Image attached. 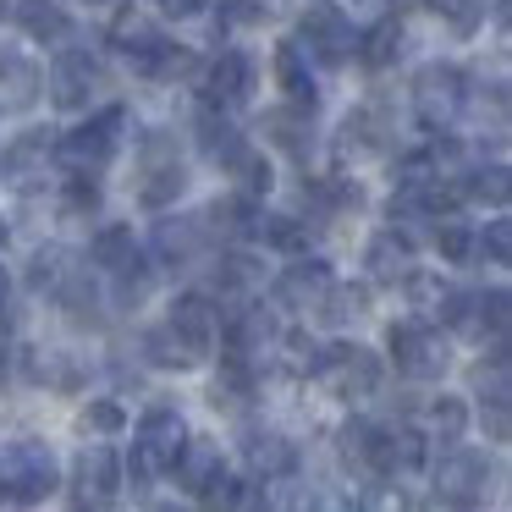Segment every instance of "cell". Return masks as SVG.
<instances>
[{
    "label": "cell",
    "mask_w": 512,
    "mask_h": 512,
    "mask_svg": "<svg viewBox=\"0 0 512 512\" xmlns=\"http://www.w3.org/2000/svg\"><path fill=\"white\" fill-rule=\"evenodd\" d=\"M331 265H325V259H292L287 270H281L276 276V298L287 303V309H298V314H309V309H320L325 303V292H331Z\"/></svg>",
    "instance_id": "obj_16"
},
{
    "label": "cell",
    "mask_w": 512,
    "mask_h": 512,
    "mask_svg": "<svg viewBox=\"0 0 512 512\" xmlns=\"http://www.w3.org/2000/svg\"><path fill=\"white\" fill-rule=\"evenodd\" d=\"M298 50L320 67H342V61L358 56V34L347 23V12L336 0H309L298 17Z\"/></svg>",
    "instance_id": "obj_7"
},
{
    "label": "cell",
    "mask_w": 512,
    "mask_h": 512,
    "mask_svg": "<svg viewBox=\"0 0 512 512\" xmlns=\"http://www.w3.org/2000/svg\"><path fill=\"white\" fill-rule=\"evenodd\" d=\"M463 430H468V402L463 397H435L430 402V435L435 441H463ZM424 435V441H430Z\"/></svg>",
    "instance_id": "obj_35"
},
{
    "label": "cell",
    "mask_w": 512,
    "mask_h": 512,
    "mask_svg": "<svg viewBox=\"0 0 512 512\" xmlns=\"http://www.w3.org/2000/svg\"><path fill=\"white\" fill-rule=\"evenodd\" d=\"M182 188H188V166L177 155V133H149L138 144V204L166 210L182 199Z\"/></svg>",
    "instance_id": "obj_8"
},
{
    "label": "cell",
    "mask_w": 512,
    "mask_h": 512,
    "mask_svg": "<svg viewBox=\"0 0 512 512\" xmlns=\"http://www.w3.org/2000/svg\"><path fill=\"white\" fill-rule=\"evenodd\" d=\"M424 6H430L452 34H474L479 17H485V0H424Z\"/></svg>",
    "instance_id": "obj_39"
},
{
    "label": "cell",
    "mask_w": 512,
    "mask_h": 512,
    "mask_svg": "<svg viewBox=\"0 0 512 512\" xmlns=\"http://www.w3.org/2000/svg\"><path fill=\"white\" fill-rule=\"evenodd\" d=\"M254 281H259V259L254 254H243V248H237V254L221 259V287L226 292H248Z\"/></svg>",
    "instance_id": "obj_41"
},
{
    "label": "cell",
    "mask_w": 512,
    "mask_h": 512,
    "mask_svg": "<svg viewBox=\"0 0 512 512\" xmlns=\"http://www.w3.org/2000/svg\"><path fill=\"white\" fill-rule=\"evenodd\" d=\"M391 358L408 380H441L446 364H452V347H446L441 325L430 320H402L391 325Z\"/></svg>",
    "instance_id": "obj_10"
},
{
    "label": "cell",
    "mask_w": 512,
    "mask_h": 512,
    "mask_svg": "<svg viewBox=\"0 0 512 512\" xmlns=\"http://www.w3.org/2000/svg\"><path fill=\"white\" fill-rule=\"evenodd\" d=\"M248 94H254V61L243 56V50H221V56L204 67V105L210 111H237V105H248Z\"/></svg>",
    "instance_id": "obj_14"
},
{
    "label": "cell",
    "mask_w": 512,
    "mask_h": 512,
    "mask_svg": "<svg viewBox=\"0 0 512 512\" xmlns=\"http://www.w3.org/2000/svg\"><path fill=\"white\" fill-rule=\"evenodd\" d=\"M463 199H479V204H496V210H507L512 199V171L507 160H490V166H474L463 177Z\"/></svg>",
    "instance_id": "obj_27"
},
{
    "label": "cell",
    "mask_w": 512,
    "mask_h": 512,
    "mask_svg": "<svg viewBox=\"0 0 512 512\" xmlns=\"http://www.w3.org/2000/svg\"><path fill=\"white\" fill-rule=\"evenodd\" d=\"M89 259H94V270H105V276H116V281L144 270V248H138L133 226H100L94 243H89Z\"/></svg>",
    "instance_id": "obj_18"
},
{
    "label": "cell",
    "mask_w": 512,
    "mask_h": 512,
    "mask_svg": "<svg viewBox=\"0 0 512 512\" xmlns=\"http://www.w3.org/2000/svg\"><path fill=\"white\" fill-rule=\"evenodd\" d=\"M111 45L122 50L127 61H133L138 78H182V72L193 67V56L182 45H171L166 34H160L155 23H144L138 12H122L111 23Z\"/></svg>",
    "instance_id": "obj_3"
},
{
    "label": "cell",
    "mask_w": 512,
    "mask_h": 512,
    "mask_svg": "<svg viewBox=\"0 0 512 512\" xmlns=\"http://www.w3.org/2000/svg\"><path fill=\"white\" fill-rule=\"evenodd\" d=\"M171 474H177L182 490L204 496V490L226 474V457H221V446H215L210 435H188V441H182V452H177V463H171Z\"/></svg>",
    "instance_id": "obj_17"
},
{
    "label": "cell",
    "mask_w": 512,
    "mask_h": 512,
    "mask_svg": "<svg viewBox=\"0 0 512 512\" xmlns=\"http://www.w3.org/2000/svg\"><path fill=\"white\" fill-rule=\"evenodd\" d=\"M463 105H468V78L452 61H430V67L413 78V116H419L424 133H452Z\"/></svg>",
    "instance_id": "obj_5"
},
{
    "label": "cell",
    "mask_w": 512,
    "mask_h": 512,
    "mask_svg": "<svg viewBox=\"0 0 512 512\" xmlns=\"http://www.w3.org/2000/svg\"><path fill=\"white\" fill-rule=\"evenodd\" d=\"M144 353H149V364H160V369H199V358L182 347V336L171 331V325H155V331L144 336Z\"/></svg>",
    "instance_id": "obj_33"
},
{
    "label": "cell",
    "mask_w": 512,
    "mask_h": 512,
    "mask_svg": "<svg viewBox=\"0 0 512 512\" xmlns=\"http://www.w3.org/2000/svg\"><path fill=\"white\" fill-rule=\"evenodd\" d=\"M72 270H78V259H72L67 248H39V254H34V265H28V281H34L39 292H50V298H56V292H61V281H67Z\"/></svg>",
    "instance_id": "obj_32"
},
{
    "label": "cell",
    "mask_w": 512,
    "mask_h": 512,
    "mask_svg": "<svg viewBox=\"0 0 512 512\" xmlns=\"http://www.w3.org/2000/svg\"><path fill=\"white\" fill-rule=\"evenodd\" d=\"M270 6H276V0H221V12L232 17V23H259Z\"/></svg>",
    "instance_id": "obj_44"
},
{
    "label": "cell",
    "mask_w": 512,
    "mask_h": 512,
    "mask_svg": "<svg viewBox=\"0 0 512 512\" xmlns=\"http://www.w3.org/2000/svg\"><path fill=\"white\" fill-rule=\"evenodd\" d=\"M474 254H485L490 265H507V259H512V221H507V215L485 221V232L474 237Z\"/></svg>",
    "instance_id": "obj_40"
},
{
    "label": "cell",
    "mask_w": 512,
    "mask_h": 512,
    "mask_svg": "<svg viewBox=\"0 0 512 512\" xmlns=\"http://www.w3.org/2000/svg\"><path fill=\"white\" fill-rule=\"evenodd\" d=\"M276 83L287 89V100L298 105V111H314V100H320V89H314L309 56L298 50V39H281V45H276Z\"/></svg>",
    "instance_id": "obj_22"
},
{
    "label": "cell",
    "mask_w": 512,
    "mask_h": 512,
    "mask_svg": "<svg viewBox=\"0 0 512 512\" xmlns=\"http://www.w3.org/2000/svg\"><path fill=\"white\" fill-rule=\"evenodd\" d=\"M397 56H402V23L397 17H380L369 34H358V61H364L369 72H386Z\"/></svg>",
    "instance_id": "obj_25"
},
{
    "label": "cell",
    "mask_w": 512,
    "mask_h": 512,
    "mask_svg": "<svg viewBox=\"0 0 512 512\" xmlns=\"http://www.w3.org/2000/svg\"><path fill=\"white\" fill-rule=\"evenodd\" d=\"M155 248L166 265H188L204 248V221H160L155 226Z\"/></svg>",
    "instance_id": "obj_26"
},
{
    "label": "cell",
    "mask_w": 512,
    "mask_h": 512,
    "mask_svg": "<svg viewBox=\"0 0 512 512\" xmlns=\"http://www.w3.org/2000/svg\"><path fill=\"white\" fill-rule=\"evenodd\" d=\"M254 237L259 243H270V248H281V254H309V226L298 221V215H265L259 210V226H254Z\"/></svg>",
    "instance_id": "obj_28"
},
{
    "label": "cell",
    "mask_w": 512,
    "mask_h": 512,
    "mask_svg": "<svg viewBox=\"0 0 512 512\" xmlns=\"http://www.w3.org/2000/svg\"><path fill=\"white\" fill-rule=\"evenodd\" d=\"M17 28L39 45H56V39H67L72 23L61 12V0H17Z\"/></svg>",
    "instance_id": "obj_23"
},
{
    "label": "cell",
    "mask_w": 512,
    "mask_h": 512,
    "mask_svg": "<svg viewBox=\"0 0 512 512\" xmlns=\"http://www.w3.org/2000/svg\"><path fill=\"white\" fill-rule=\"evenodd\" d=\"M6 298H12V276H6V265H0V309H6Z\"/></svg>",
    "instance_id": "obj_47"
},
{
    "label": "cell",
    "mask_w": 512,
    "mask_h": 512,
    "mask_svg": "<svg viewBox=\"0 0 512 512\" xmlns=\"http://www.w3.org/2000/svg\"><path fill=\"white\" fill-rule=\"evenodd\" d=\"M430 243H435V254H441L446 265H463V259L474 254V232H468L463 221H435Z\"/></svg>",
    "instance_id": "obj_38"
},
{
    "label": "cell",
    "mask_w": 512,
    "mask_h": 512,
    "mask_svg": "<svg viewBox=\"0 0 512 512\" xmlns=\"http://www.w3.org/2000/svg\"><path fill=\"white\" fill-rule=\"evenodd\" d=\"M0 243H6V221H0Z\"/></svg>",
    "instance_id": "obj_50"
},
{
    "label": "cell",
    "mask_w": 512,
    "mask_h": 512,
    "mask_svg": "<svg viewBox=\"0 0 512 512\" xmlns=\"http://www.w3.org/2000/svg\"><path fill=\"white\" fill-rule=\"evenodd\" d=\"M314 380H320L336 402H364L380 391V358L358 342H331L314 358Z\"/></svg>",
    "instance_id": "obj_4"
},
{
    "label": "cell",
    "mask_w": 512,
    "mask_h": 512,
    "mask_svg": "<svg viewBox=\"0 0 512 512\" xmlns=\"http://www.w3.org/2000/svg\"><path fill=\"white\" fill-rule=\"evenodd\" d=\"M72 512H111V507H72Z\"/></svg>",
    "instance_id": "obj_49"
},
{
    "label": "cell",
    "mask_w": 512,
    "mask_h": 512,
    "mask_svg": "<svg viewBox=\"0 0 512 512\" xmlns=\"http://www.w3.org/2000/svg\"><path fill=\"white\" fill-rule=\"evenodd\" d=\"M237 512H276V501H270L265 490H254V485H248V496H243V507H237Z\"/></svg>",
    "instance_id": "obj_46"
},
{
    "label": "cell",
    "mask_w": 512,
    "mask_h": 512,
    "mask_svg": "<svg viewBox=\"0 0 512 512\" xmlns=\"http://www.w3.org/2000/svg\"><path fill=\"white\" fill-rule=\"evenodd\" d=\"M369 309V287H353V281H331V292H325V303L314 314L320 320H331V325H347V320H358V314Z\"/></svg>",
    "instance_id": "obj_31"
},
{
    "label": "cell",
    "mask_w": 512,
    "mask_h": 512,
    "mask_svg": "<svg viewBox=\"0 0 512 512\" xmlns=\"http://www.w3.org/2000/svg\"><path fill=\"white\" fill-rule=\"evenodd\" d=\"M28 375L45 380V386H56V391L78 386V364H72V353H61V347H39V353H28Z\"/></svg>",
    "instance_id": "obj_30"
},
{
    "label": "cell",
    "mask_w": 512,
    "mask_h": 512,
    "mask_svg": "<svg viewBox=\"0 0 512 512\" xmlns=\"http://www.w3.org/2000/svg\"><path fill=\"white\" fill-rule=\"evenodd\" d=\"M430 485H435V501H441V507L485 512V501H490V457L468 452V446H452V452L435 463Z\"/></svg>",
    "instance_id": "obj_6"
},
{
    "label": "cell",
    "mask_w": 512,
    "mask_h": 512,
    "mask_svg": "<svg viewBox=\"0 0 512 512\" xmlns=\"http://www.w3.org/2000/svg\"><path fill=\"white\" fill-rule=\"evenodd\" d=\"M182 441H188L182 413L171 408V402H155V408L138 419V441H133V479H138V485H144L149 474H160V468L177 463Z\"/></svg>",
    "instance_id": "obj_9"
},
{
    "label": "cell",
    "mask_w": 512,
    "mask_h": 512,
    "mask_svg": "<svg viewBox=\"0 0 512 512\" xmlns=\"http://www.w3.org/2000/svg\"><path fill=\"white\" fill-rule=\"evenodd\" d=\"M342 149L347 155H375V149H386V122L375 111H353L342 122Z\"/></svg>",
    "instance_id": "obj_29"
},
{
    "label": "cell",
    "mask_w": 512,
    "mask_h": 512,
    "mask_svg": "<svg viewBox=\"0 0 512 512\" xmlns=\"http://www.w3.org/2000/svg\"><path fill=\"white\" fill-rule=\"evenodd\" d=\"M375 6H391V0H375Z\"/></svg>",
    "instance_id": "obj_51"
},
{
    "label": "cell",
    "mask_w": 512,
    "mask_h": 512,
    "mask_svg": "<svg viewBox=\"0 0 512 512\" xmlns=\"http://www.w3.org/2000/svg\"><path fill=\"white\" fill-rule=\"evenodd\" d=\"M61 485V463L50 452V441H23L0 446V501H17V507H39L45 496H56Z\"/></svg>",
    "instance_id": "obj_1"
},
{
    "label": "cell",
    "mask_w": 512,
    "mask_h": 512,
    "mask_svg": "<svg viewBox=\"0 0 512 512\" xmlns=\"http://www.w3.org/2000/svg\"><path fill=\"white\" fill-rule=\"evenodd\" d=\"M243 463H248V474H259L270 485V479H287L292 468H298V446L276 430H248L243 435Z\"/></svg>",
    "instance_id": "obj_19"
},
{
    "label": "cell",
    "mask_w": 512,
    "mask_h": 512,
    "mask_svg": "<svg viewBox=\"0 0 512 512\" xmlns=\"http://www.w3.org/2000/svg\"><path fill=\"white\" fill-rule=\"evenodd\" d=\"M94 204H100V188H94L89 177H67V199H61V210H67V215H89Z\"/></svg>",
    "instance_id": "obj_43"
},
{
    "label": "cell",
    "mask_w": 512,
    "mask_h": 512,
    "mask_svg": "<svg viewBox=\"0 0 512 512\" xmlns=\"http://www.w3.org/2000/svg\"><path fill=\"white\" fill-rule=\"evenodd\" d=\"M193 138H199V155L210 160V166H221V171H237L248 160V149H254L232 127V116L210 111V105H199V116H193Z\"/></svg>",
    "instance_id": "obj_15"
},
{
    "label": "cell",
    "mask_w": 512,
    "mask_h": 512,
    "mask_svg": "<svg viewBox=\"0 0 512 512\" xmlns=\"http://www.w3.org/2000/svg\"><path fill=\"white\" fill-rule=\"evenodd\" d=\"M358 512H419V501H413L408 485H397V479H375V485H364V496H358Z\"/></svg>",
    "instance_id": "obj_36"
},
{
    "label": "cell",
    "mask_w": 512,
    "mask_h": 512,
    "mask_svg": "<svg viewBox=\"0 0 512 512\" xmlns=\"http://www.w3.org/2000/svg\"><path fill=\"white\" fill-rule=\"evenodd\" d=\"M122 122H127L122 105H111V111L89 116L83 127H72V133L56 138L50 160H56L67 177H89V182H94V177H100V171L116 160V149H122Z\"/></svg>",
    "instance_id": "obj_2"
},
{
    "label": "cell",
    "mask_w": 512,
    "mask_h": 512,
    "mask_svg": "<svg viewBox=\"0 0 512 512\" xmlns=\"http://www.w3.org/2000/svg\"><path fill=\"white\" fill-rule=\"evenodd\" d=\"M39 100V72L34 61L0 56V111H23V105Z\"/></svg>",
    "instance_id": "obj_24"
},
{
    "label": "cell",
    "mask_w": 512,
    "mask_h": 512,
    "mask_svg": "<svg viewBox=\"0 0 512 512\" xmlns=\"http://www.w3.org/2000/svg\"><path fill=\"white\" fill-rule=\"evenodd\" d=\"M243 496H248V485L237 474H221L210 490H204V512H237L243 507Z\"/></svg>",
    "instance_id": "obj_42"
},
{
    "label": "cell",
    "mask_w": 512,
    "mask_h": 512,
    "mask_svg": "<svg viewBox=\"0 0 512 512\" xmlns=\"http://www.w3.org/2000/svg\"><path fill=\"white\" fill-rule=\"evenodd\" d=\"M364 265H369V281H380V287H402V281L413 276V243L402 232H375L364 248Z\"/></svg>",
    "instance_id": "obj_20"
},
{
    "label": "cell",
    "mask_w": 512,
    "mask_h": 512,
    "mask_svg": "<svg viewBox=\"0 0 512 512\" xmlns=\"http://www.w3.org/2000/svg\"><path fill=\"white\" fill-rule=\"evenodd\" d=\"M166 325L182 336V347H188L193 358H210L215 353V342H221V309H215L204 292H182L177 303H171V314H166Z\"/></svg>",
    "instance_id": "obj_13"
},
{
    "label": "cell",
    "mask_w": 512,
    "mask_h": 512,
    "mask_svg": "<svg viewBox=\"0 0 512 512\" xmlns=\"http://www.w3.org/2000/svg\"><path fill=\"white\" fill-rule=\"evenodd\" d=\"M155 6H160L166 17H199L204 6H210V0H155Z\"/></svg>",
    "instance_id": "obj_45"
},
{
    "label": "cell",
    "mask_w": 512,
    "mask_h": 512,
    "mask_svg": "<svg viewBox=\"0 0 512 512\" xmlns=\"http://www.w3.org/2000/svg\"><path fill=\"white\" fill-rule=\"evenodd\" d=\"M116 490H122V457L111 446H83L78 463H72V496H78V507H111Z\"/></svg>",
    "instance_id": "obj_12"
},
{
    "label": "cell",
    "mask_w": 512,
    "mask_h": 512,
    "mask_svg": "<svg viewBox=\"0 0 512 512\" xmlns=\"http://www.w3.org/2000/svg\"><path fill=\"white\" fill-rule=\"evenodd\" d=\"M248 397H254V375L226 358L221 375H215V386H210V402L215 408H248Z\"/></svg>",
    "instance_id": "obj_34"
},
{
    "label": "cell",
    "mask_w": 512,
    "mask_h": 512,
    "mask_svg": "<svg viewBox=\"0 0 512 512\" xmlns=\"http://www.w3.org/2000/svg\"><path fill=\"white\" fill-rule=\"evenodd\" d=\"M265 144H276L281 155L309 160L314 149V111H298V105H281V111L265 116Z\"/></svg>",
    "instance_id": "obj_21"
},
{
    "label": "cell",
    "mask_w": 512,
    "mask_h": 512,
    "mask_svg": "<svg viewBox=\"0 0 512 512\" xmlns=\"http://www.w3.org/2000/svg\"><path fill=\"white\" fill-rule=\"evenodd\" d=\"M45 83H50L56 111H83V105L105 89V67H100V56H94L89 45H67L56 61H50V78Z\"/></svg>",
    "instance_id": "obj_11"
},
{
    "label": "cell",
    "mask_w": 512,
    "mask_h": 512,
    "mask_svg": "<svg viewBox=\"0 0 512 512\" xmlns=\"http://www.w3.org/2000/svg\"><path fill=\"white\" fill-rule=\"evenodd\" d=\"M78 424H83V435H122L127 430V408L116 397H94L89 408L78 413Z\"/></svg>",
    "instance_id": "obj_37"
},
{
    "label": "cell",
    "mask_w": 512,
    "mask_h": 512,
    "mask_svg": "<svg viewBox=\"0 0 512 512\" xmlns=\"http://www.w3.org/2000/svg\"><path fill=\"white\" fill-rule=\"evenodd\" d=\"M149 512H188V507H177V501H155Z\"/></svg>",
    "instance_id": "obj_48"
}]
</instances>
